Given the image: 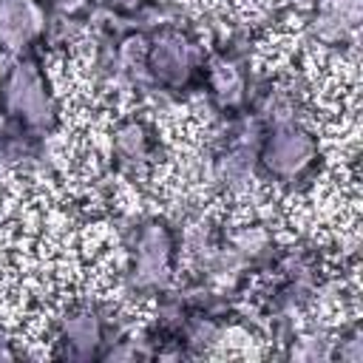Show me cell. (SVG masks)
Returning <instances> with one entry per match:
<instances>
[{"label": "cell", "instance_id": "1", "mask_svg": "<svg viewBox=\"0 0 363 363\" xmlns=\"http://www.w3.org/2000/svg\"><path fill=\"white\" fill-rule=\"evenodd\" d=\"M6 102L14 113L28 119L31 125H45L51 119V99L43 91L40 77L31 65H17L6 82Z\"/></svg>", "mask_w": 363, "mask_h": 363}, {"label": "cell", "instance_id": "2", "mask_svg": "<svg viewBox=\"0 0 363 363\" xmlns=\"http://www.w3.org/2000/svg\"><path fill=\"white\" fill-rule=\"evenodd\" d=\"M309 156H312V139L298 128H278L269 136L267 150H264L267 167L281 173V176L301 170L309 162Z\"/></svg>", "mask_w": 363, "mask_h": 363}, {"label": "cell", "instance_id": "3", "mask_svg": "<svg viewBox=\"0 0 363 363\" xmlns=\"http://www.w3.org/2000/svg\"><path fill=\"white\" fill-rule=\"evenodd\" d=\"M167 235L162 227H147L139 238V252H136V281L139 284H162L167 278Z\"/></svg>", "mask_w": 363, "mask_h": 363}, {"label": "cell", "instance_id": "4", "mask_svg": "<svg viewBox=\"0 0 363 363\" xmlns=\"http://www.w3.org/2000/svg\"><path fill=\"white\" fill-rule=\"evenodd\" d=\"M40 17L28 0H0V43L6 48H20L34 37Z\"/></svg>", "mask_w": 363, "mask_h": 363}, {"label": "cell", "instance_id": "5", "mask_svg": "<svg viewBox=\"0 0 363 363\" xmlns=\"http://www.w3.org/2000/svg\"><path fill=\"white\" fill-rule=\"evenodd\" d=\"M150 68L164 82H182L190 71V48L182 37H162L150 51Z\"/></svg>", "mask_w": 363, "mask_h": 363}, {"label": "cell", "instance_id": "6", "mask_svg": "<svg viewBox=\"0 0 363 363\" xmlns=\"http://www.w3.org/2000/svg\"><path fill=\"white\" fill-rule=\"evenodd\" d=\"M65 337H68L71 346L79 349V354H85L99 340V326H96V320L91 315H79V318H71L65 323Z\"/></svg>", "mask_w": 363, "mask_h": 363}, {"label": "cell", "instance_id": "7", "mask_svg": "<svg viewBox=\"0 0 363 363\" xmlns=\"http://www.w3.org/2000/svg\"><path fill=\"white\" fill-rule=\"evenodd\" d=\"M116 153L125 162H142L145 159V130L139 125H125L116 133Z\"/></svg>", "mask_w": 363, "mask_h": 363}, {"label": "cell", "instance_id": "8", "mask_svg": "<svg viewBox=\"0 0 363 363\" xmlns=\"http://www.w3.org/2000/svg\"><path fill=\"white\" fill-rule=\"evenodd\" d=\"M221 176L230 182V184H241V182H247L250 179V170H252V156L247 153V150H235V153H230V156H224V162H221Z\"/></svg>", "mask_w": 363, "mask_h": 363}, {"label": "cell", "instance_id": "9", "mask_svg": "<svg viewBox=\"0 0 363 363\" xmlns=\"http://www.w3.org/2000/svg\"><path fill=\"white\" fill-rule=\"evenodd\" d=\"M213 79H216V91H218L224 99H235V96H238L241 79H238V74H235L230 65H218Z\"/></svg>", "mask_w": 363, "mask_h": 363}, {"label": "cell", "instance_id": "10", "mask_svg": "<svg viewBox=\"0 0 363 363\" xmlns=\"http://www.w3.org/2000/svg\"><path fill=\"white\" fill-rule=\"evenodd\" d=\"M122 3H136V0H122Z\"/></svg>", "mask_w": 363, "mask_h": 363}]
</instances>
